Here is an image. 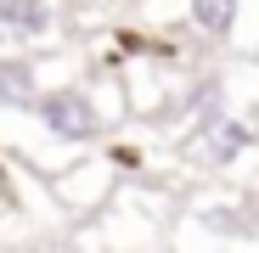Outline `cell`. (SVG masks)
Returning <instances> with one entry per match:
<instances>
[{
	"instance_id": "obj_1",
	"label": "cell",
	"mask_w": 259,
	"mask_h": 253,
	"mask_svg": "<svg viewBox=\"0 0 259 253\" xmlns=\"http://www.w3.org/2000/svg\"><path fill=\"white\" fill-rule=\"evenodd\" d=\"M39 118H46V130L57 135V141H91L102 124H96V107L84 102L79 90H57V96H46L39 102Z\"/></svg>"
},
{
	"instance_id": "obj_2",
	"label": "cell",
	"mask_w": 259,
	"mask_h": 253,
	"mask_svg": "<svg viewBox=\"0 0 259 253\" xmlns=\"http://www.w3.org/2000/svg\"><path fill=\"white\" fill-rule=\"evenodd\" d=\"M51 28L46 0H0V39H39Z\"/></svg>"
},
{
	"instance_id": "obj_3",
	"label": "cell",
	"mask_w": 259,
	"mask_h": 253,
	"mask_svg": "<svg viewBox=\"0 0 259 253\" xmlns=\"http://www.w3.org/2000/svg\"><path fill=\"white\" fill-rule=\"evenodd\" d=\"M203 130H208V135H203V152H208L214 163H226V158H237V152H242V146H248V141L259 135V130H248V124H220L214 113L203 118Z\"/></svg>"
},
{
	"instance_id": "obj_4",
	"label": "cell",
	"mask_w": 259,
	"mask_h": 253,
	"mask_svg": "<svg viewBox=\"0 0 259 253\" xmlns=\"http://www.w3.org/2000/svg\"><path fill=\"white\" fill-rule=\"evenodd\" d=\"M28 102H34V68L0 62V107H28Z\"/></svg>"
},
{
	"instance_id": "obj_5",
	"label": "cell",
	"mask_w": 259,
	"mask_h": 253,
	"mask_svg": "<svg viewBox=\"0 0 259 253\" xmlns=\"http://www.w3.org/2000/svg\"><path fill=\"white\" fill-rule=\"evenodd\" d=\"M192 23L203 28V34H231V23H237V0H192Z\"/></svg>"
}]
</instances>
